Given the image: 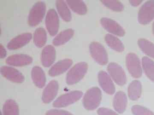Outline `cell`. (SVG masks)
<instances>
[{
  "instance_id": "cell-27",
  "label": "cell",
  "mask_w": 154,
  "mask_h": 115,
  "mask_svg": "<svg viewBox=\"0 0 154 115\" xmlns=\"http://www.w3.org/2000/svg\"><path fill=\"white\" fill-rule=\"evenodd\" d=\"M142 65L144 71L147 76L154 82V62L148 57L142 58Z\"/></svg>"
},
{
  "instance_id": "cell-24",
  "label": "cell",
  "mask_w": 154,
  "mask_h": 115,
  "mask_svg": "<svg viewBox=\"0 0 154 115\" xmlns=\"http://www.w3.org/2000/svg\"><path fill=\"white\" fill-rule=\"evenodd\" d=\"M67 4L75 13L84 15L87 12V7L84 2L81 0H67Z\"/></svg>"
},
{
  "instance_id": "cell-3",
  "label": "cell",
  "mask_w": 154,
  "mask_h": 115,
  "mask_svg": "<svg viewBox=\"0 0 154 115\" xmlns=\"http://www.w3.org/2000/svg\"><path fill=\"white\" fill-rule=\"evenodd\" d=\"M46 5L43 1H38L31 8L28 16V24L31 27L38 25L44 18Z\"/></svg>"
},
{
  "instance_id": "cell-14",
  "label": "cell",
  "mask_w": 154,
  "mask_h": 115,
  "mask_svg": "<svg viewBox=\"0 0 154 115\" xmlns=\"http://www.w3.org/2000/svg\"><path fill=\"white\" fill-rule=\"evenodd\" d=\"M99 84L105 92L112 95L115 92V88L110 75L105 71H100L98 74Z\"/></svg>"
},
{
  "instance_id": "cell-10",
  "label": "cell",
  "mask_w": 154,
  "mask_h": 115,
  "mask_svg": "<svg viewBox=\"0 0 154 115\" xmlns=\"http://www.w3.org/2000/svg\"><path fill=\"white\" fill-rule=\"evenodd\" d=\"M1 72L3 76L13 82L20 83L23 82L25 80V77L22 73L12 66H2Z\"/></svg>"
},
{
  "instance_id": "cell-28",
  "label": "cell",
  "mask_w": 154,
  "mask_h": 115,
  "mask_svg": "<svg viewBox=\"0 0 154 115\" xmlns=\"http://www.w3.org/2000/svg\"><path fill=\"white\" fill-rule=\"evenodd\" d=\"M139 46L146 54L154 58V44L144 38H140L138 41Z\"/></svg>"
},
{
  "instance_id": "cell-31",
  "label": "cell",
  "mask_w": 154,
  "mask_h": 115,
  "mask_svg": "<svg viewBox=\"0 0 154 115\" xmlns=\"http://www.w3.org/2000/svg\"><path fill=\"white\" fill-rule=\"evenodd\" d=\"M46 115H73L66 111L61 110H51L46 113Z\"/></svg>"
},
{
  "instance_id": "cell-33",
  "label": "cell",
  "mask_w": 154,
  "mask_h": 115,
  "mask_svg": "<svg viewBox=\"0 0 154 115\" xmlns=\"http://www.w3.org/2000/svg\"><path fill=\"white\" fill-rule=\"evenodd\" d=\"M7 55V51L5 47L2 45L0 44V57L1 58H3L6 57Z\"/></svg>"
},
{
  "instance_id": "cell-9",
  "label": "cell",
  "mask_w": 154,
  "mask_h": 115,
  "mask_svg": "<svg viewBox=\"0 0 154 115\" xmlns=\"http://www.w3.org/2000/svg\"><path fill=\"white\" fill-rule=\"evenodd\" d=\"M45 25L51 36L56 35L59 29V19L54 9H50L48 11L45 18Z\"/></svg>"
},
{
  "instance_id": "cell-1",
  "label": "cell",
  "mask_w": 154,
  "mask_h": 115,
  "mask_svg": "<svg viewBox=\"0 0 154 115\" xmlns=\"http://www.w3.org/2000/svg\"><path fill=\"white\" fill-rule=\"evenodd\" d=\"M102 99V92L97 87L90 89L83 99V105L86 109L94 110L100 105Z\"/></svg>"
},
{
  "instance_id": "cell-32",
  "label": "cell",
  "mask_w": 154,
  "mask_h": 115,
  "mask_svg": "<svg viewBox=\"0 0 154 115\" xmlns=\"http://www.w3.org/2000/svg\"><path fill=\"white\" fill-rule=\"evenodd\" d=\"M99 115H118L115 112L109 109L100 108L97 111Z\"/></svg>"
},
{
  "instance_id": "cell-18",
  "label": "cell",
  "mask_w": 154,
  "mask_h": 115,
  "mask_svg": "<svg viewBox=\"0 0 154 115\" xmlns=\"http://www.w3.org/2000/svg\"><path fill=\"white\" fill-rule=\"evenodd\" d=\"M31 76L34 83L37 87L42 88L45 85L46 77L45 73L41 67L35 66L32 69Z\"/></svg>"
},
{
  "instance_id": "cell-16",
  "label": "cell",
  "mask_w": 154,
  "mask_h": 115,
  "mask_svg": "<svg viewBox=\"0 0 154 115\" xmlns=\"http://www.w3.org/2000/svg\"><path fill=\"white\" fill-rule=\"evenodd\" d=\"M72 63V60L69 58L58 61L50 69L48 72L49 75L55 76L62 74L69 69Z\"/></svg>"
},
{
  "instance_id": "cell-5",
  "label": "cell",
  "mask_w": 154,
  "mask_h": 115,
  "mask_svg": "<svg viewBox=\"0 0 154 115\" xmlns=\"http://www.w3.org/2000/svg\"><path fill=\"white\" fill-rule=\"evenodd\" d=\"M90 52L95 61L101 65H105L108 61V56L106 49L100 43H91L90 46Z\"/></svg>"
},
{
  "instance_id": "cell-23",
  "label": "cell",
  "mask_w": 154,
  "mask_h": 115,
  "mask_svg": "<svg viewBox=\"0 0 154 115\" xmlns=\"http://www.w3.org/2000/svg\"><path fill=\"white\" fill-rule=\"evenodd\" d=\"M142 92V86L138 81H134L130 84L128 88L129 98L132 100H136L140 97Z\"/></svg>"
},
{
  "instance_id": "cell-22",
  "label": "cell",
  "mask_w": 154,
  "mask_h": 115,
  "mask_svg": "<svg viewBox=\"0 0 154 115\" xmlns=\"http://www.w3.org/2000/svg\"><path fill=\"white\" fill-rule=\"evenodd\" d=\"M105 40L108 46L115 51L119 52L124 51V45L117 37L108 34L105 36Z\"/></svg>"
},
{
  "instance_id": "cell-34",
  "label": "cell",
  "mask_w": 154,
  "mask_h": 115,
  "mask_svg": "<svg viewBox=\"0 0 154 115\" xmlns=\"http://www.w3.org/2000/svg\"><path fill=\"white\" fill-rule=\"evenodd\" d=\"M142 2V1H140V0H132V1H130V4L133 6L139 5Z\"/></svg>"
},
{
  "instance_id": "cell-17",
  "label": "cell",
  "mask_w": 154,
  "mask_h": 115,
  "mask_svg": "<svg viewBox=\"0 0 154 115\" xmlns=\"http://www.w3.org/2000/svg\"><path fill=\"white\" fill-rule=\"evenodd\" d=\"M56 58V50L52 45L45 46L42 49L41 54V61L45 67H49L54 62Z\"/></svg>"
},
{
  "instance_id": "cell-4",
  "label": "cell",
  "mask_w": 154,
  "mask_h": 115,
  "mask_svg": "<svg viewBox=\"0 0 154 115\" xmlns=\"http://www.w3.org/2000/svg\"><path fill=\"white\" fill-rule=\"evenodd\" d=\"M83 95V93L79 91L70 92L59 97L54 102L53 106L55 108H63L68 106L79 100Z\"/></svg>"
},
{
  "instance_id": "cell-26",
  "label": "cell",
  "mask_w": 154,
  "mask_h": 115,
  "mask_svg": "<svg viewBox=\"0 0 154 115\" xmlns=\"http://www.w3.org/2000/svg\"><path fill=\"white\" fill-rule=\"evenodd\" d=\"M3 115H19V108L16 102L13 99H8L3 107Z\"/></svg>"
},
{
  "instance_id": "cell-11",
  "label": "cell",
  "mask_w": 154,
  "mask_h": 115,
  "mask_svg": "<svg viewBox=\"0 0 154 115\" xmlns=\"http://www.w3.org/2000/svg\"><path fill=\"white\" fill-rule=\"evenodd\" d=\"M101 23L103 28L110 33L119 36H123L125 34L123 28L114 20L107 18L101 19Z\"/></svg>"
},
{
  "instance_id": "cell-25",
  "label": "cell",
  "mask_w": 154,
  "mask_h": 115,
  "mask_svg": "<svg viewBox=\"0 0 154 115\" xmlns=\"http://www.w3.org/2000/svg\"><path fill=\"white\" fill-rule=\"evenodd\" d=\"M47 39V33L44 28H37L33 35V41L35 45L38 47H43L46 43Z\"/></svg>"
},
{
  "instance_id": "cell-2",
  "label": "cell",
  "mask_w": 154,
  "mask_h": 115,
  "mask_svg": "<svg viewBox=\"0 0 154 115\" xmlns=\"http://www.w3.org/2000/svg\"><path fill=\"white\" fill-rule=\"evenodd\" d=\"M88 65L85 62L77 63L68 72L66 75V82L69 85H72L82 79L87 72Z\"/></svg>"
},
{
  "instance_id": "cell-19",
  "label": "cell",
  "mask_w": 154,
  "mask_h": 115,
  "mask_svg": "<svg viewBox=\"0 0 154 115\" xmlns=\"http://www.w3.org/2000/svg\"><path fill=\"white\" fill-rule=\"evenodd\" d=\"M113 107L118 113L124 112L127 105V98L125 94L119 91L116 94L113 99Z\"/></svg>"
},
{
  "instance_id": "cell-35",
  "label": "cell",
  "mask_w": 154,
  "mask_h": 115,
  "mask_svg": "<svg viewBox=\"0 0 154 115\" xmlns=\"http://www.w3.org/2000/svg\"><path fill=\"white\" fill-rule=\"evenodd\" d=\"M152 31H153V34L154 35V22H153V25H152Z\"/></svg>"
},
{
  "instance_id": "cell-20",
  "label": "cell",
  "mask_w": 154,
  "mask_h": 115,
  "mask_svg": "<svg viewBox=\"0 0 154 115\" xmlns=\"http://www.w3.org/2000/svg\"><path fill=\"white\" fill-rule=\"evenodd\" d=\"M74 31L72 29H66L61 31L54 38L53 44L58 46L65 44L72 37Z\"/></svg>"
},
{
  "instance_id": "cell-15",
  "label": "cell",
  "mask_w": 154,
  "mask_h": 115,
  "mask_svg": "<svg viewBox=\"0 0 154 115\" xmlns=\"http://www.w3.org/2000/svg\"><path fill=\"white\" fill-rule=\"evenodd\" d=\"M32 38L30 33H25L13 38L8 44V48L11 50L19 49L29 43Z\"/></svg>"
},
{
  "instance_id": "cell-13",
  "label": "cell",
  "mask_w": 154,
  "mask_h": 115,
  "mask_svg": "<svg viewBox=\"0 0 154 115\" xmlns=\"http://www.w3.org/2000/svg\"><path fill=\"white\" fill-rule=\"evenodd\" d=\"M59 89V84L56 81L53 80L47 84L42 93V101L48 103L55 98Z\"/></svg>"
},
{
  "instance_id": "cell-8",
  "label": "cell",
  "mask_w": 154,
  "mask_h": 115,
  "mask_svg": "<svg viewBox=\"0 0 154 115\" xmlns=\"http://www.w3.org/2000/svg\"><path fill=\"white\" fill-rule=\"evenodd\" d=\"M110 77L119 85H123L126 82V76L123 69L115 63H110L107 66Z\"/></svg>"
},
{
  "instance_id": "cell-30",
  "label": "cell",
  "mask_w": 154,
  "mask_h": 115,
  "mask_svg": "<svg viewBox=\"0 0 154 115\" xmlns=\"http://www.w3.org/2000/svg\"><path fill=\"white\" fill-rule=\"evenodd\" d=\"M132 111L134 115H154V113L150 110L139 105L133 107Z\"/></svg>"
},
{
  "instance_id": "cell-7",
  "label": "cell",
  "mask_w": 154,
  "mask_h": 115,
  "mask_svg": "<svg viewBox=\"0 0 154 115\" xmlns=\"http://www.w3.org/2000/svg\"><path fill=\"white\" fill-rule=\"evenodd\" d=\"M126 66L133 77L138 78L142 73L140 60L134 53H130L126 56Z\"/></svg>"
},
{
  "instance_id": "cell-6",
  "label": "cell",
  "mask_w": 154,
  "mask_h": 115,
  "mask_svg": "<svg viewBox=\"0 0 154 115\" xmlns=\"http://www.w3.org/2000/svg\"><path fill=\"white\" fill-rule=\"evenodd\" d=\"M154 18V1L146 2L141 7L138 13V21L140 24L146 25Z\"/></svg>"
},
{
  "instance_id": "cell-21",
  "label": "cell",
  "mask_w": 154,
  "mask_h": 115,
  "mask_svg": "<svg viewBox=\"0 0 154 115\" xmlns=\"http://www.w3.org/2000/svg\"><path fill=\"white\" fill-rule=\"evenodd\" d=\"M56 7L62 19L66 22H69L71 19V13L66 2L63 0L57 1Z\"/></svg>"
},
{
  "instance_id": "cell-12",
  "label": "cell",
  "mask_w": 154,
  "mask_h": 115,
  "mask_svg": "<svg viewBox=\"0 0 154 115\" xmlns=\"http://www.w3.org/2000/svg\"><path fill=\"white\" fill-rule=\"evenodd\" d=\"M33 58L31 56L23 54H15L9 56L6 59V63L13 66H23L32 63Z\"/></svg>"
},
{
  "instance_id": "cell-29",
  "label": "cell",
  "mask_w": 154,
  "mask_h": 115,
  "mask_svg": "<svg viewBox=\"0 0 154 115\" xmlns=\"http://www.w3.org/2000/svg\"><path fill=\"white\" fill-rule=\"evenodd\" d=\"M102 2L109 9L115 11H121L124 9L123 5L119 1L116 0H103Z\"/></svg>"
}]
</instances>
